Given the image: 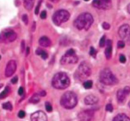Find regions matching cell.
<instances>
[{"instance_id":"obj_27","label":"cell","mask_w":130,"mask_h":121,"mask_svg":"<svg viewBox=\"0 0 130 121\" xmlns=\"http://www.w3.org/2000/svg\"><path fill=\"white\" fill-rule=\"evenodd\" d=\"M105 110L106 111L109 112H112L113 111V107L111 104H107L105 107Z\"/></svg>"},{"instance_id":"obj_36","label":"cell","mask_w":130,"mask_h":121,"mask_svg":"<svg viewBox=\"0 0 130 121\" xmlns=\"http://www.w3.org/2000/svg\"><path fill=\"white\" fill-rule=\"evenodd\" d=\"M24 88H23L22 87H20L19 90V95H20V96H22V95L24 94Z\"/></svg>"},{"instance_id":"obj_38","label":"cell","mask_w":130,"mask_h":121,"mask_svg":"<svg viewBox=\"0 0 130 121\" xmlns=\"http://www.w3.org/2000/svg\"><path fill=\"white\" fill-rule=\"evenodd\" d=\"M46 93L44 91H41V92L39 93V96H46Z\"/></svg>"},{"instance_id":"obj_17","label":"cell","mask_w":130,"mask_h":121,"mask_svg":"<svg viewBox=\"0 0 130 121\" xmlns=\"http://www.w3.org/2000/svg\"><path fill=\"white\" fill-rule=\"evenodd\" d=\"M39 44L41 46L47 48V47L50 46L51 44H52V42H51L50 39L49 38L46 36H43L39 39Z\"/></svg>"},{"instance_id":"obj_33","label":"cell","mask_w":130,"mask_h":121,"mask_svg":"<svg viewBox=\"0 0 130 121\" xmlns=\"http://www.w3.org/2000/svg\"><path fill=\"white\" fill-rule=\"evenodd\" d=\"M102 27L105 30H109V29H110V25H109V24H108V23L104 22L102 24Z\"/></svg>"},{"instance_id":"obj_4","label":"cell","mask_w":130,"mask_h":121,"mask_svg":"<svg viewBox=\"0 0 130 121\" xmlns=\"http://www.w3.org/2000/svg\"><path fill=\"white\" fill-rule=\"evenodd\" d=\"M100 80L102 83L105 85H114L118 82V79L109 68H105L100 72Z\"/></svg>"},{"instance_id":"obj_37","label":"cell","mask_w":130,"mask_h":121,"mask_svg":"<svg viewBox=\"0 0 130 121\" xmlns=\"http://www.w3.org/2000/svg\"><path fill=\"white\" fill-rule=\"evenodd\" d=\"M11 82H12L13 84H16L17 82L18 81V77L17 76H15V77H14L13 78L11 79Z\"/></svg>"},{"instance_id":"obj_9","label":"cell","mask_w":130,"mask_h":121,"mask_svg":"<svg viewBox=\"0 0 130 121\" xmlns=\"http://www.w3.org/2000/svg\"><path fill=\"white\" fill-rule=\"evenodd\" d=\"M118 34L122 39L130 43V26L129 25L124 24L121 26Z\"/></svg>"},{"instance_id":"obj_6","label":"cell","mask_w":130,"mask_h":121,"mask_svg":"<svg viewBox=\"0 0 130 121\" xmlns=\"http://www.w3.org/2000/svg\"><path fill=\"white\" fill-rule=\"evenodd\" d=\"M70 17V13L69 11L65 10H60L56 11L53 15V23L55 25H60L62 23H64L69 20Z\"/></svg>"},{"instance_id":"obj_24","label":"cell","mask_w":130,"mask_h":121,"mask_svg":"<svg viewBox=\"0 0 130 121\" xmlns=\"http://www.w3.org/2000/svg\"><path fill=\"white\" fill-rule=\"evenodd\" d=\"M93 82L91 81H87L84 82L83 86L86 89H90L92 88Z\"/></svg>"},{"instance_id":"obj_41","label":"cell","mask_w":130,"mask_h":121,"mask_svg":"<svg viewBox=\"0 0 130 121\" xmlns=\"http://www.w3.org/2000/svg\"><path fill=\"white\" fill-rule=\"evenodd\" d=\"M127 10H128V13L130 14V4H129L128 6V7H127Z\"/></svg>"},{"instance_id":"obj_29","label":"cell","mask_w":130,"mask_h":121,"mask_svg":"<svg viewBox=\"0 0 130 121\" xmlns=\"http://www.w3.org/2000/svg\"><path fill=\"white\" fill-rule=\"evenodd\" d=\"M118 46L119 48H123L125 46V43L123 41H119L118 43Z\"/></svg>"},{"instance_id":"obj_14","label":"cell","mask_w":130,"mask_h":121,"mask_svg":"<svg viewBox=\"0 0 130 121\" xmlns=\"http://www.w3.org/2000/svg\"><path fill=\"white\" fill-rule=\"evenodd\" d=\"M31 121H48L46 115L42 111H37L33 113L30 116Z\"/></svg>"},{"instance_id":"obj_13","label":"cell","mask_w":130,"mask_h":121,"mask_svg":"<svg viewBox=\"0 0 130 121\" xmlns=\"http://www.w3.org/2000/svg\"><path fill=\"white\" fill-rule=\"evenodd\" d=\"M130 93V88L126 86L123 90H119L117 93V98L119 103H123L125 100L126 96Z\"/></svg>"},{"instance_id":"obj_25","label":"cell","mask_w":130,"mask_h":121,"mask_svg":"<svg viewBox=\"0 0 130 121\" xmlns=\"http://www.w3.org/2000/svg\"><path fill=\"white\" fill-rule=\"evenodd\" d=\"M106 39H105V36H102L101 38V39H100V43H99V45H100V47H101V48H103V47H104V46L105 45V43H106Z\"/></svg>"},{"instance_id":"obj_43","label":"cell","mask_w":130,"mask_h":121,"mask_svg":"<svg viewBox=\"0 0 130 121\" xmlns=\"http://www.w3.org/2000/svg\"><path fill=\"white\" fill-rule=\"evenodd\" d=\"M85 1H90V0H85Z\"/></svg>"},{"instance_id":"obj_40","label":"cell","mask_w":130,"mask_h":121,"mask_svg":"<svg viewBox=\"0 0 130 121\" xmlns=\"http://www.w3.org/2000/svg\"><path fill=\"white\" fill-rule=\"evenodd\" d=\"M50 1L51 2L54 3H58L60 0H50Z\"/></svg>"},{"instance_id":"obj_34","label":"cell","mask_w":130,"mask_h":121,"mask_svg":"<svg viewBox=\"0 0 130 121\" xmlns=\"http://www.w3.org/2000/svg\"><path fill=\"white\" fill-rule=\"evenodd\" d=\"M47 16V13L46 11H43L41 13L40 17L42 19H45Z\"/></svg>"},{"instance_id":"obj_39","label":"cell","mask_w":130,"mask_h":121,"mask_svg":"<svg viewBox=\"0 0 130 121\" xmlns=\"http://www.w3.org/2000/svg\"><path fill=\"white\" fill-rule=\"evenodd\" d=\"M24 41H23L22 42V51H24Z\"/></svg>"},{"instance_id":"obj_19","label":"cell","mask_w":130,"mask_h":121,"mask_svg":"<svg viewBox=\"0 0 130 121\" xmlns=\"http://www.w3.org/2000/svg\"><path fill=\"white\" fill-rule=\"evenodd\" d=\"M34 1L35 0H24V7L28 11H30L34 6Z\"/></svg>"},{"instance_id":"obj_28","label":"cell","mask_w":130,"mask_h":121,"mask_svg":"<svg viewBox=\"0 0 130 121\" xmlns=\"http://www.w3.org/2000/svg\"><path fill=\"white\" fill-rule=\"evenodd\" d=\"M22 20H23V22H24V24H25V25H27L28 22H29V19H28L27 15H24L22 16Z\"/></svg>"},{"instance_id":"obj_42","label":"cell","mask_w":130,"mask_h":121,"mask_svg":"<svg viewBox=\"0 0 130 121\" xmlns=\"http://www.w3.org/2000/svg\"><path fill=\"white\" fill-rule=\"evenodd\" d=\"M29 48H27V55H28V54H29Z\"/></svg>"},{"instance_id":"obj_5","label":"cell","mask_w":130,"mask_h":121,"mask_svg":"<svg viewBox=\"0 0 130 121\" xmlns=\"http://www.w3.org/2000/svg\"><path fill=\"white\" fill-rule=\"evenodd\" d=\"M91 73V70L90 67H89V65L86 62H82L79 66L75 75H76V77L77 79L81 81V80L86 79V78L90 77Z\"/></svg>"},{"instance_id":"obj_30","label":"cell","mask_w":130,"mask_h":121,"mask_svg":"<svg viewBox=\"0 0 130 121\" xmlns=\"http://www.w3.org/2000/svg\"><path fill=\"white\" fill-rule=\"evenodd\" d=\"M119 61L122 63H125L126 61V58L125 56L123 55H121L120 57H119Z\"/></svg>"},{"instance_id":"obj_26","label":"cell","mask_w":130,"mask_h":121,"mask_svg":"<svg viewBox=\"0 0 130 121\" xmlns=\"http://www.w3.org/2000/svg\"><path fill=\"white\" fill-rule=\"evenodd\" d=\"M45 108L46 111L48 112H52V110H53L52 105H51V103H50L49 102L45 103Z\"/></svg>"},{"instance_id":"obj_20","label":"cell","mask_w":130,"mask_h":121,"mask_svg":"<svg viewBox=\"0 0 130 121\" xmlns=\"http://www.w3.org/2000/svg\"><path fill=\"white\" fill-rule=\"evenodd\" d=\"M36 53L37 55H40L41 57H42V58L44 60L47 59L48 57V53L46 51H44L43 49H39V48H38V49H37L36 51Z\"/></svg>"},{"instance_id":"obj_44","label":"cell","mask_w":130,"mask_h":121,"mask_svg":"<svg viewBox=\"0 0 130 121\" xmlns=\"http://www.w3.org/2000/svg\"><path fill=\"white\" fill-rule=\"evenodd\" d=\"M129 108H130V101L129 102Z\"/></svg>"},{"instance_id":"obj_2","label":"cell","mask_w":130,"mask_h":121,"mask_svg":"<svg viewBox=\"0 0 130 121\" xmlns=\"http://www.w3.org/2000/svg\"><path fill=\"white\" fill-rule=\"evenodd\" d=\"M71 81L69 77L64 72H58L53 76L52 84L57 90H65L69 86Z\"/></svg>"},{"instance_id":"obj_1","label":"cell","mask_w":130,"mask_h":121,"mask_svg":"<svg viewBox=\"0 0 130 121\" xmlns=\"http://www.w3.org/2000/svg\"><path fill=\"white\" fill-rule=\"evenodd\" d=\"M93 23V17L89 13H83L81 14L75 20L74 26L79 30H88Z\"/></svg>"},{"instance_id":"obj_16","label":"cell","mask_w":130,"mask_h":121,"mask_svg":"<svg viewBox=\"0 0 130 121\" xmlns=\"http://www.w3.org/2000/svg\"><path fill=\"white\" fill-rule=\"evenodd\" d=\"M99 101V98L94 95H88L85 98V103L86 105H92L97 103Z\"/></svg>"},{"instance_id":"obj_11","label":"cell","mask_w":130,"mask_h":121,"mask_svg":"<svg viewBox=\"0 0 130 121\" xmlns=\"http://www.w3.org/2000/svg\"><path fill=\"white\" fill-rule=\"evenodd\" d=\"M95 112L92 110H86L81 112L78 114L79 121H93Z\"/></svg>"},{"instance_id":"obj_31","label":"cell","mask_w":130,"mask_h":121,"mask_svg":"<svg viewBox=\"0 0 130 121\" xmlns=\"http://www.w3.org/2000/svg\"><path fill=\"white\" fill-rule=\"evenodd\" d=\"M96 51L95 50V48L93 47H91L90 48V54L91 56H93V57H95V55H96Z\"/></svg>"},{"instance_id":"obj_10","label":"cell","mask_w":130,"mask_h":121,"mask_svg":"<svg viewBox=\"0 0 130 121\" xmlns=\"http://www.w3.org/2000/svg\"><path fill=\"white\" fill-rule=\"evenodd\" d=\"M92 5L101 10H109L112 7V0H93Z\"/></svg>"},{"instance_id":"obj_8","label":"cell","mask_w":130,"mask_h":121,"mask_svg":"<svg viewBox=\"0 0 130 121\" xmlns=\"http://www.w3.org/2000/svg\"><path fill=\"white\" fill-rule=\"evenodd\" d=\"M17 38L16 33L12 30H6L3 32L1 35V42L3 43H10L15 40Z\"/></svg>"},{"instance_id":"obj_3","label":"cell","mask_w":130,"mask_h":121,"mask_svg":"<svg viewBox=\"0 0 130 121\" xmlns=\"http://www.w3.org/2000/svg\"><path fill=\"white\" fill-rule=\"evenodd\" d=\"M60 103L61 106L65 109H73L77 103V95L72 91H67L62 95Z\"/></svg>"},{"instance_id":"obj_35","label":"cell","mask_w":130,"mask_h":121,"mask_svg":"<svg viewBox=\"0 0 130 121\" xmlns=\"http://www.w3.org/2000/svg\"><path fill=\"white\" fill-rule=\"evenodd\" d=\"M41 3V1H39V3H38V6H36V9H35V11H34V13H35L36 15H38V13H39V6H40Z\"/></svg>"},{"instance_id":"obj_32","label":"cell","mask_w":130,"mask_h":121,"mask_svg":"<svg viewBox=\"0 0 130 121\" xmlns=\"http://www.w3.org/2000/svg\"><path fill=\"white\" fill-rule=\"evenodd\" d=\"M25 112L23 111V110H20V111L19 112V114H18V116H19V117L20 118V119L24 118V117H25Z\"/></svg>"},{"instance_id":"obj_18","label":"cell","mask_w":130,"mask_h":121,"mask_svg":"<svg viewBox=\"0 0 130 121\" xmlns=\"http://www.w3.org/2000/svg\"><path fill=\"white\" fill-rule=\"evenodd\" d=\"M112 121H130V119L124 114H119L113 119Z\"/></svg>"},{"instance_id":"obj_12","label":"cell","mask_w":130,"mask_h":121,"mask_svg":"<svg viewBox=\"0 0 130 121\" xmlns=\"http://www.w3.org/2000/svg\"><path fill=\"white\" fill-rule=\"evenodd\" d=\"M17 70V63L15 60H10L8 63L5 68V76L7 77H10Z\"/></svg>"},{"instance_id":"obj_23","label":"cell","mask_w":130,"mask_h":121,"mask_svg":"<svg viewBox=\"0 0 130 121\" xmlns=\"http://www.w3.org/2000/svg\"><path fill=\"white\" fill-rule=\"evenodd\" d=\"M3 108L5 110H12V105L10 102H6L5 103L3 104Z\"/></svg>"},{"instance_id":"obj_21","label":"cell","mask_w":130,"mask_h":121,"mask_svg":"<svg viewBox=\"0 0 130 121\" xmlns=\"http://www.w3.org/2000/svg\"><path fill=\"white\" fill-rule=\"evenodd\" d=\"M40 100V98H39V95L38 94H35L33 95L29 100V102L32 103H38Z\"/></svg>"},{"instance_id":"obj_15","label":"cell","mask_w":130,"mask_h":121,"mask_svg":"<svg viewBox=\"0 0 130 121\" xmlns=\"http://www.w3.org/2000/svg\"><path fill=\"white\" fill-rule=\"evenodd\" d=\"M106 44L107 48L105 51V55L107 59L109 60L112 57V42L110 39H108L106 42Z\"/></svg>"},{"instance_id":"obj_22","label":"cell","mask_w":130,"mask_h":121,"mask_svg":"<svg viewBox=\"0 0 130 121\" xmlns=\"http://www.w3.org/2000/svg\"><path fill=\"white\" fill-rule=\"evenodd\" d=\"M9 92H10V89H9L8 87H6V88L4 90V91L1 93V95H0V98L3 99L4 98L6 97V96L8 95Z\"/></svg>"},{"instance_id":"obj_7","label":"cell","mask_w":130,"mask_h":121,"mask_svg":"<svg viewBox=\"0 0 130 121\" xmlns=\"http://www.w3.org/2000/svg\"><path fill=\"white\" fill-rule=\"evenodd\" d=\"M78 61V58L76 56L75 51L73 49H70L62 57L60 63L62 65L75 64Z\"/></svg>"}]
</instances>
